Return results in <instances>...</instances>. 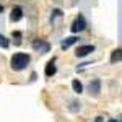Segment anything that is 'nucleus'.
<instances>
[{
  "label": "nucleus",
  "mask_w": 122,
  "mask_h": 122,
  "mask_svg": "<svg viewBox=\"0 0 122 122\" xmlns=\"http://www.w3.org/2000/svg\"><path fill=\"white\" fill-rule=\"evenodd\" d=\"M29 62H31L29 54L16 52V54H13L11 59H10V67H11L15 72H20V70H25V68L29 65Z\"/></svg>",
  "instance_id": "obj_1"
},
{
  "label": "nucleus",
  "mask_w": 122,
  "mask_h": 122,
  "mask_svg": "<svg viewBox=\"0 0 122 122\" xmlns=\"http://www.w3.org/2000/svg\"><path fill=\"white\" fill-rule=\"evenodd\" d=\"M86 26H88V25H86V20H85V16L80 13V15L73 20V23H72L70 29H72V33H81V31L86 29Z\"/></svg>",
  "instance_id": "obj_2"
},
{
  "label": "nucleus",
  "mask_w": 122,
  "mask_h": 122,
  "mask_svg": "<svg viewBox=\"0 0 122 122\" xmlns=\"http://www.w3.org/2000/svg\"><path fill=\"white\" fill-rule=\"evenodd\" d=\"M33 49L41 52V54H46V52H49L51 46H49V42H46L44 39H34L33 41Z\"/></svg>",
  "instance_id": "obj_3"
},
{
  "label": "nucleus",
  "mask_w": 122,
  "mask_h": 122,
  "mask_svg": "<svg viewBox=\"0 0 122 122\" xmlns=\"http://www.w3.org/2000/svg\"><path fill=\"white\" fill-rule=\"evenodd\" d=\"M94 52V46L91 44H85V46H78L75 49V56L76 57H86L88 54H91Z\"/></svg>",
  "instance_id": "obj_4"
},
{
  "label": "nucleus",
  "mask_w": 122,
  "mask_h": 122,
  "mask_svg": "<svg viewBox=\"0 0 122 122\" xmlns=\"http://www.w3.org/2000/svg\"><path fill=\"white\" fill-rule=\"evenodd\" d=\"M88 91H90V94H93V96H98L99 91H101V80L99 78L91 80L90 85H88Z\"/></svg>",
  "instance_id": "obj_5"
},
{
  "label": "nucleus",
  "mask_w": 122,
  "mask_h": 122,
  "mask_svg": "<svg viewBox=\"0 0 122 122\" xmlns=\"http://www.w3.org/2000/svg\"><path fill=\"white\" fill-rule=\"evenodd\" d=\"M23 18V8L21 7H13L11 8V13H10V20L13 21V23H16V21H20V20Z\"/></svg>",
  "instance_id": "obj_6"
},
{
  "label": "nucleus",
  "mask_w": 122,
  "mask_h": 122,
  "mask_svg": "<svg viewBox=\"0 0 122 122\" xmlns=\"http://www.w3.org/2000/svg\"><path fill=\"white\" fill-rule=\"evenodd\" d=\"M57 72V67H56V59H52V60H49L46 65V76L47 78H51V76H54Z\"/></svg>",
  "instance_id": "obj_7"
},
{
  "label": "nucleus",
  "mask_w": 122,
  "mask_h": 122,
  "mask_svg": "<svg viewBox=\"0 0 122 122\" xmlns=\"http://www.w3.org/2000/svg\"><path fill=\"white\" fill-rule=\"evenodd\" d=\"M78 36H70V38H67V39H64L62 42H60V47L62 49H68L70 46H73L75 42H78Z\"/></svg>",
  "instance_id": "obj_8"
},
{
  "label": "nucleus",
  "mask_w": 122,
  "mask_h": 122,
  "mask_svg": "<svg viewBox=\"0 0 122 122\" xmlns=\"http://www.w3.org/2000/svg\"><path fill=\"white\" fill-rule=\"evenodd\" d=\"M111 62L116 64V62H122V49H116L112 51V54H111Z\"/></svg>",
  "instance_id": "obj_9"
},
{
  "label": "nucleus",
  "mask_w": 122,
  "mask_h": 122,
  "mask_svg": "<svg viewBox=\"0 0 122 122\" xmlns=\"http://www.w3.org/2000/svg\"><path fill=\"white\" fill-rule=\"evenodd\" d=\"M72 88H73V91H75L76 94L83 93V85H81L80 80H73V81H72Z\"/></svg>",
  "instance_id": "obj_10"
},
{
  "label": "nucleus",
  "mask_w": 122,
  "mask_h": 122,
  "mask_svg": "<svg viewBox=\"0 0 122 122\" xmlns=\"http://www.w3.org/2000/svg\"><path fill=\"white\" fill-rule=\"evenodd\" d=\"M72 106H70V107H68V109H70V111H72V112H76V111H80V107H81V106H80V101H72Z\"/></svg>",
  "instance_id": "obj_11"
},
{
  "label": "nucleus",
  "mask_w": 122,
  "mask_h": 122,
  "mask_svg": "<svg viewBox=\"0 0 122 122\" xmlns=\"http://www.w3.org/2000/svg\"><path fill=\"white\" fill-rule=\"evenodd\" d=\"M0 46L3 47V49H5V47H8V39L5 38L3 34H0Z\"/></svg>",
  "instance_id": "obj_12"
},
{
  "label": "nucleus",
  "mask_w": 122,
  "mask_h": 122,
  "mask_svg": "<svg viewBox=\"0 0 122 122\" xmlns=\"http://www.w3.org/2000/svg\"><path fill=\"white\" fill-rule=\"evenodd\" d=\"M103 121H104V119H103V117H101V116H98V117L94 119V122H103Z\"/></svg>",
  "instance_id": "obj_13"
},
{
  "label": "nucleus",
  "mask_w": 122,
  "mask_h": 122,
  "mask_svg": "<svg viewBox=\"0 0 122 122\" xmlns=\"http://www.w3.org/2000/svg\"><path fill=\"white\" fill-rule=\"evenodd\" d=\"M2 11H3V5H0V13H2Z\"/></svg>",
  "instance_id": "obj_14"
},
{
  "label": "nucleus",
  "mask_w": 122,
  "mask_h": 122,
  "mask_svg": "<svg viewBox=\"0 0 122 122\" xmlns=\"http://www.w3.org/2000/svg\"><path fill=\"white\" fill-rule=\"evenodd\" d=\"M109 122H117V121H116V119H109Z\"/></svg>",
  "instance_id": "obj_15"
},
{
  "label": "nucleus",
  "mask_w": 122,
  "mask_h": 122,
  "mask_svg": "<svg viewBox=\"0 0 122 122\" xmlns=\"http://www.w3.org/2000/svg\"><path fill=\"white\" fill-rule=\"evenodd\" d=\"M121 122H122V121H121Z\"/></svg>",
  "instance_id": "obj_16"
}]
</instances>
